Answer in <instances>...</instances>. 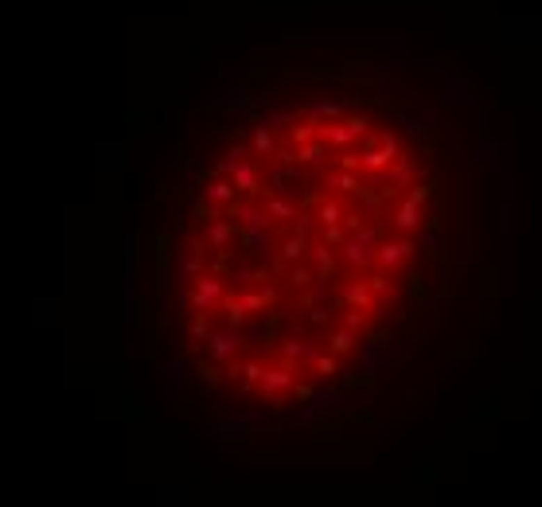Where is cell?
<instances>
[{
	"label": "cell",
	"instance_id": "cell-1",
	"mask_svg": "<svg viewBox=\"0 0 542 507\" xmlns=\"http://www.w3.org/2000/svg\"><path fill=\"white\" fill-rule=\"evenodd\" d=\"M188 285V305L199 312H215L223 300H227V285L215 277V273H199V277L184 281Z\"/></svg>",
	"mask_w": 542,
	"mask_h": 507
},
{
	"label": "cell",
	"instance_id": "cell-2",
	"mask_svg": "<svg viewBox=\"0 0 542 507\" xmlns=\"http://www.w3.org/2000/svg\"><path fill=\"white\" fill-rule=\"evenodd\" d=\"M410 258H414V242L406 239V234H394V239H383V242H378L375 266L383 269V273H390V277H394L398 269L410 266Z\"/></svg>",
	"mask_w": 542,
	"mask_h": 507
},
{
	"label": "cell",
	"instance_id": "cell-3",
	"mask_svg": "<svg viewBox=\"0 0 542 507\" xmlns=\"http://www.w3.org/2000/svg\"><path fill=\"white\" fill-rule=\"evenodd\" d=\"M386 219H390V227H394L398 234H414V230L422 227V203H417L414 195L394 199V203H386Z\"/></svg>",
	"mask_w": 542,
	"mask_h": 507
},
{
	"label": "cell",
	"instance_id": "cell-4",
	"mask_svg": "<svg viewBox=\"0 0 542 507\" xmlns=\"http://www.w3.org/2000/svg\"><path fill=\"white\" fill-rule=\"evenodd\" d=\"M250 149H254V156H266V160H273L277 152V137H273V129H266V125H262V129L254 133V145H250Z\"/></svg>",
	"mask_w": 542,
	"mask_h": 507
},
{
	"label": "cell",
	"instance_id": "cell-5",
	"mask_svg": "<svg viewBox=\"0 0 542 507\" xmlns=\"http://www.w3.org/2000/svg\"><path fill=\"white\" fill-rule=\"evenodd\" d=\"M355 344H359V339H355V332H351V328H344V324H340V328H335L332 336H328V351H332V355H347V351H351Z\"/></svg>",
	"mask_w": 542,
	"mask_h": 507
},
{
	"label": "cell",
	"instance_id": "cell-6",
	"mask_svg": "<svg viewBox=\"0 0 542 507\" xmlns=\"http://www.w3.org/2000/svg\"><path fill=\"white\" fill-rule=\"evenodd\" d=\"M335 371H340V363H335L332 351H328V355H320V359L312 363V375H316V378H332Z\"/></svg>",
	"mask_w": 542,
	"mask_h": 507
}]
</instances>
